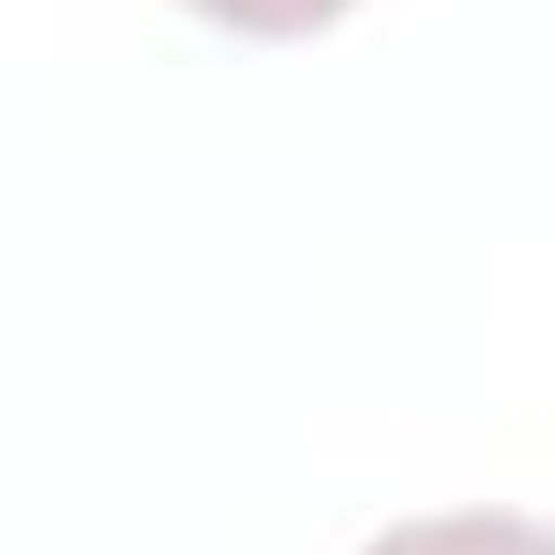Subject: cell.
Masks as SVG:
<instances>
[{"label":"cell","mask_w":555,"mask_h":555,"mask_svg":"<svg viewBox=\"0 0 555 555\" xmlns=\"http://www.w3.org/2000/svg\"><path fill=\"white\" fill-rule=\"evenodd\" d=\"M360 555H555V533L522 512H425V522L371 533Z\"/></svg>","instance_id":"cell-1"},{"label":"cell","mask_w":555,"mask_h":555,"mask_svg":"<svg viewBox=\"0 0 555 555\" xmlns=\"http://www.w3.org/2000/svg\"><path fill=\"white\" fill-rule=\"evenodd\" d=\"M185 12H207L218 34H250V44H295V34H327L338 12H360V0H185Z\"/></svg>","instance_id":"cell-2"}]
</instances>
